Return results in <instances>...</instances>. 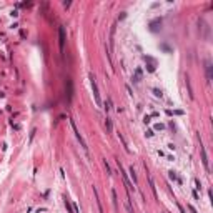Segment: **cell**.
<instances>
[{"instance_id": "5", "label": "cell", "mask_w": 213, "mask_h": 213, "mask_svg": "<svg viewBox=\"0 0 213 213\" xmlns=\"http://www.w3.org/2000/svg\"><path fill=\"white\" fill-rule=\"evenodd\" d=\"M112 197H113V205H115V208H118V205H117V191H115V190H112Z\"/></svg>"}, {"instance_id": "2", "label": "cell", "mask_w": 213, "mask_h": 213, "mask_svg": "<svg viewBox=\"0 0 213 213\" xmlns=\"http://www.w3.org/2000/svg\"><path fill=\"white\" fill-rule=\"evenodd\" d=\"M90 83H92V90H93L95 102H97V105L100 107V105H102V100H100V93H98V87H97V82H95L93 75H90Z\"/></svg>"}, {"instance_id": "7", "label": "cell", "mask_w": 213, "mask_h": 213, "mask_svg": "<svg viewBox=\"0 0 213 213\" xmlns=\"http://www.w3.org/2000/svg\"><path fill=\"white\" fill-rule=\"evenodd\" d=\"M107 128L112 132V123H110V120H108V118H107Z\"/></svg>"}, {"instance_id": "1", "label": "cell", "mask_w": 213, "mask_h": 213, "mask_svg": "<svg viewBox=\"0 0 213 213\" xmlns=\"http://www.w3.org/2000/svg\"><path fill=\"white\" fill-rule=\"evenodd\" d=\"M70 125H72V128H73V133H75V137L78 138V142H80V145H82V148H83V151L88 155V147H87V142L83 140V137L80 135V132H78V128H77V125H75V122L73 120H70Z\"/></svg>"}, {"instance_id": "3", "label": "cell", "mask_w": 213, "mask_h": 213, "mask_svg": "<svg viewBox=\"0 0 213 213\" xmlns=\"http://www.w3.org/2000/svg\"><path fill=\"white\" fill-rule=\"evenodd\" d=\"M200 150H202V162H203V165H205L206 172L210 170V165H208V157H206V151H205V147L202 145V142H200Z\"/></svg>"}, {"instance_id": "6", "label": "cell", "mask_w": 213, "mask_h": 213, "mask_svg": "<svg viewBox=\"0 0 213 213\" xmlns=\"http://www.w3.org/2000/svg\"><path fill=\"white\" fill-rule=\"evenodd\" d=\"M130 175H132V178H133V182H135V183H138V182H137V175H135L133 166H130Z\"/></svg>"}, {"instance_id": "4", "label": "cell", "mask_w": 213, "mask_h": 213, "mask_svg": "<svg viewBox=\"0 0 213 213\" xmlns=\"http://www.w3.org/2000/svg\"><path fill=\"white\" fill-rule=\"evenodd\" d=\"M58 39H60V50L63 52V48H65V28L63 27L58 28Z\"/></svg>"}]
</instances>
